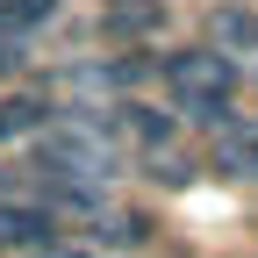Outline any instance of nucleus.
<instances>
[{
    "instance_id": "423d86ee",
    "label": "nucleus",
    "mask_w": 258,
    "mask_h": 258,
    "mask_svg": "<svg viewBox=\"0 0 258 258\" xmlns=\"http://www.w3.org/2000/svg\"><path fill=\"white\" fill-rule=\"evenodd\" d=\"M43 129H50V101L43 93H0V144L43 137Z\"/></svg>"
},
{
    "instance_id": "39448f33",
    "label": "nucleus",
    "mask_w": 258,
    "mask_h": 258,
    "mask_svg": "<svg viewBox=\"0 0 258 258\" xmlns=\"http://www.w3.org/2000/svg\"><path fill=\"white\" fill-rule=\"evenodd\" d=\"M208 29H215L222 57H230V50L258 57V8H244V0H215V8H208Z\"/></svg>"
},
{
    "instance_id": "6e6552de",
    "label": "nucleus",
    "mask_w": 258,
    "mask_h": 258,
    "mask_svg": "<svg viewBox=\"0 0 258 258\" xmlns=\"http://www.w3.org/2000/svg\"><path fill=\"white\" fill-rule=\"evenodd\" d=\"M0 201H15V179H8V165H0Z\"/></svg>"
},
{
    "instance_id": "7ed1b4c3",
    "label": "nucleus",
    "mask_w": 258,
    "mask_h": 258,
    "mask_svg": "<svg viewBox=\"0 0 258 258\" xmlns=\"http://www.w3.org/2000/svg\"><path fill=\"white\" fill-rule=\"evenodd\" d=\"M57 244V222L36 201H0V251H43Z\"/></svg>"
},
{
    "instance_id": "f03ea898",
    "label": "nucleus",
    "mask_w": 258,
    "mask_h": 258,
    "mask_svg": "<svg viewBox=\"0 0 258 258\" xmlns=\"http://www.w3.org/2000/svg\"><path fill=\"white\" fill-rule=\"evenodd\" d=\"M208 165L222 179H258V122H230V129H215V144H208Z\"/></svg>"
},
{
    "instance_id": "f257e3e1",
    "label": "nucleus",
    "mask_w": 258,
    "mask_h": 258,
    "mask_svg": "<svg viewBox=\"0 0 258 258\" xmlns=\"http://www.w3.org/2000/svg\"><path fill=\"white\" fill-rule=\"evenodd\" d=\"M158 72H165V86H172V101L194 115L215 137V129H230L237 122V64L222 57V50H172V57H158Z\"/></svg>"
},
{
    "instance_id": "0eeeda50",
    "label": "nucleus",
    "mask_w": 258,
    "mask_h": 258,
    "mask_svg": "<svg viewBox=\"0 0 258 258\" xmlns=\"http://www.w3.org/2000/svg\"><path fill=\"white\" fill-rule=\"evenodd\" d=\"M43 22H57V0H0V43H29Z\"/></svg>"
},
{
    "instance_id": "20e7f679",
    "label": "nucleus",
    "mask_w": 258,
    "mask_h": 258,
    "mask_svg": "<svg viewBox=\"0 0 258 258\" xmlns=\"http://www.w3.org/2000/svg\"><path fill=\"white\" fill-rule=\"evenodd\" d=\"M115 129H122L137 151H151V158L172 151V115L158 108V101H122V108H115Z\"/></svg>"
}]
</instances>
